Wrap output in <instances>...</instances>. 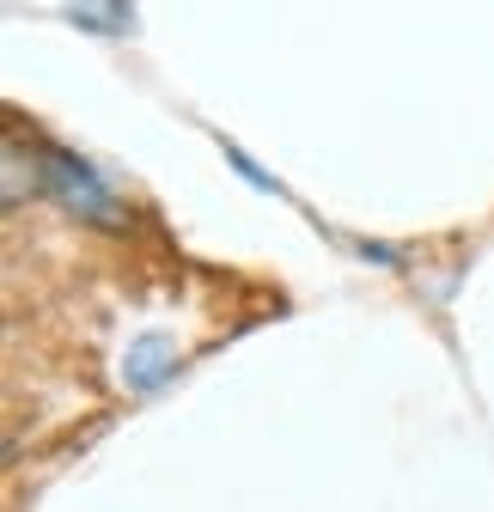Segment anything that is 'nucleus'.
Masks as SVG:
<instances>
[{
	"instance_id": "obj_3",
	"label": "nucleus",
	"mask_w": 494,
	"mask_h": 512,
	"mask_svg": "<svg viewBox=\"0 0 494 512\" xmlns=\"http://www.w3.org/2000/svg\"><path fill=\"white\" fill-rule=\"evenodd\" d=\"M25 196V147L19 141H7V208Z\"/></svg>"
},
{
	"instance_id": "obj_2",
	"label": "nucleus",
	"mask_w": 494,
	"mask_h": 512,
	"mask_svg": "<svg viewBox=\"0 0 494 512\" xmlns=\"http://www.w3.org/2000/svg\"><path fill=\"white\" fill-rule=\"evenodd\" d=\"M122 366H129V384H135V391H153V384L177 366V354H171V342H165V336H141Z\"/></svg>"
},
{
	"instance_id": "obj_1",
	"label": "nucleus",
	"mask_w": 494,
	"mask_h": 512,
	"mask_svg": "<svg viewBox=\"0 0 494 512\" xmlns=\"http://www.w3.org/2000/svg\"><path fill=\"white\" fill-rule=\"evenodd\" d=\"M37 165H43V189L68 208V214H80L86 226H122V202H116V189L86 165V159H74L68 147H43L37 153Z\"/></svg>"
}]
</instances>
